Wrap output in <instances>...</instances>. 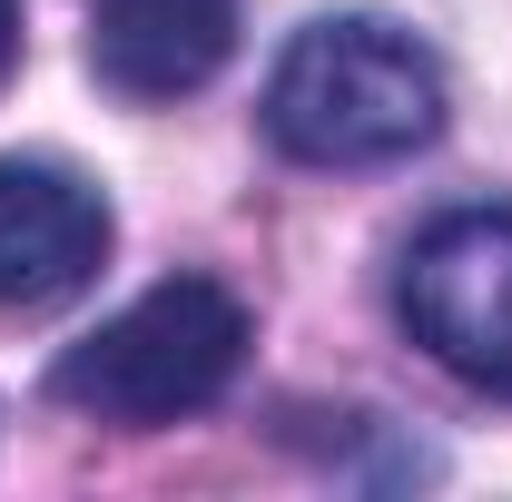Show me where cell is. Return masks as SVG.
<instances>
[{"mask_svg":"<svg viewBox=\"0 0 512 502\" xmlns=\"http://www.w3.org/2000/svg\"><path fill=\"white\" fill-rule=\"evenodd\" d=\"M256 119L296 168H404L444 138V60L404 20L335 10L276 50Z\"/></svg>","mask_w":512,"mask_h":502,"instance_id":"cell-1","label":"cell"},{"mask_svg":"<svg viewBox=\"0 0 512 502\" xmlns=\"http://www.w3.org/2000/svg\"><path fill=\"white\" fill-rule=\"evenodd\" d=\"M237 375H247V306L217 276H168V286L128 296L109 325H89L50 365V404L148 434V424L207 414Z\"/></svg>","mask_w":512,"mask_h":502,"instance_id":"cell-2","label":"cell"},{"mask_svg":"<svg viewBox=\"0 0 512 502\" xmlns=\"http://www.w3.org/2000/svg\"><path fill=\"white\" fill-rule=\"evenodd\" d=\"M394 315L453 384L512 404V197H473L414 227L394 266Z\"/></svg>","mask_w":512,"mask_h":502,"instance_id":"cell-3","label":"cell"},{"mask_svg":"<svg viewBox=\"0 0 512 502\" xmlns=\"http://www.w3.org/2000/svg\"><path fill=\"white\" fill-rule=\"evenodd\" d=\"M109 266V197L60 158H0V315L69 306Z\"/></svg>","mask_w":512,"mask_h":502,"instance_id":"cell-4","label":"cell"},{"mask_svg":"<svg viewBox=\"0 0 512 502\" xmlns=\"http://www.w3.org/2000/svg\"><path fill=\"white\" fill-rule=\"evenodd\" d=\"M237 60V0H89V69L119 99H188Z\"/></svg>","mask_w":512,"mask_h":502,"instance_id":"cell-5","label":"cell"},{"mask_svg":"<svg viewBox=\"0 0 512 502\" xmlns=\"http://www.w3.org/2000/svg\"><path fill=\"white\" fill-rule=\"evenodd\" d=\"M10 69H20V0H0V89H10Z\"/></svg>","mask_w":512,"mask_h":502,"instance_id":"cell-6","label":"cell"}]
</instances>
